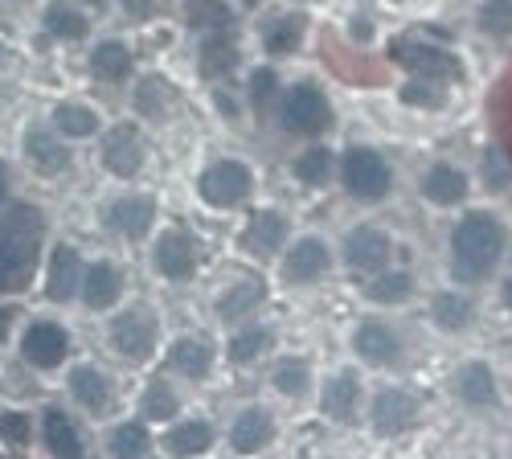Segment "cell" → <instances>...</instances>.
Here are the masks:
<instances>
[{
  "instance_id": "74e56055",
  "label": "cell",
  "mask_w": 512,
  "mask_h": 459,
  "mask_svg": "<svg viewBox=\"0 0 512 459\" xmlns=\"http://www.w3.org/2000/svg\"><path fill=\"white\" fill-rule=\"evenodd\" d=\"M189 21L197 25V29H230L234 25V17H230V9L222 5V0H197V5L189 9Z\"/></svg>"
},
{
  "instance_id": "484cf974",
  "label": "cell",
  "mask_w": 512,
  "mask_h": 459,
  "mask_svg": "<svg viewBox=\"0 0 512 459\" xmlns=\"http://www.w3.org/2000/svg\"><path fill=\"white\" fill-rule=\"evenodd\" d=\"M91 70L103 82H119V78H127V70H132V54H127L119 41H103V46L91 54Z\"/></svg>"
},
{
  "instance_id": "30bf717a",
  "label": "cell",
  "mask_w": 512,
  "mask_h": 459,
  "mask_svg": "<svg viewBox=\"0 0 512 459\" xmlns=\"http://www.w3.org/2000/svg\"><path fill=\"white\" fill-rule=\"evenodd\" d=\"M386 259H390V238L381 234V230L361 226V230L349 234V242H345V263H349L357 275H361V271H377Z\"/></svg>"
},
{
  "instance_id": "7402d4cb",
  "label": "cell",
  "mask_w": 512,
  "mask_h": 459,
  "mask_svg": "<svg viewBox=\"0 0 512 459\" xmlns=\"http://www.w3.org/2000/svg\"><path fill=\"white\" fill-rule=\"evenodd\" d=\"M230 439H234L238 451H259V447L271 439V414L259 410V406L242 410L238 423H234V431H230Z\"/></svg>"
},
{
  "instance_id": "f1b7e54d",
  "label": "cell",
  "mask_w": 512,
  "mask_h": 459,
  "mask_svg": "<svg viewBox=\"0 0 512 459\" xmlns=\"http://www.w3.org/2000/svg\"><path fill=\"white\" fill-rule=\"evenodd\" d=\"M320 406H324L328 419H349L353 406H357V378H349V373H340V378L324 390Z\"/></svg>"
},
{
  "instance_id": "ac0fdd59",
  "label": "cell",
  "mask_w": 512,
  "mask_h": 459,
  "mask_svg": "<svg viewBox=\"0 0 512 459\" xmlns=\"http://www.w3.org/2000/svg\"><path fill=\"white\" fill-rule=\"evenodd\" d=\"M353 349H357L365 361H373V365H386V361L398 357V337H394L386 324L365 320V324L357 328V337H353Z\"/></svg>"
},
{
  "instance_id": "ba28073f",
  "label": "cell",
  "mask_w": 512,
  "mask_h": 459,
  "mask_svg": "<svg viewBox=\"0 0 512 459\" xmlns=\"http://www.w3.org/2000/svg\"><path fill=\"white\" fill-rule=\"evenodd\" d=\"M103 164L115 177H136L144 164V144L136 136L132 123H115V128L103 136Z\"/></svg>"
},
{
  "instance_id": "681fc988",
  "label": "cell",
  "mask_w": 512,
  "mask_h": 459,
  "mask_svg": "<svg viewBox=\"0 0 512 459\" xmlns=\"http://www.w3.org/2000/svg\"><path fill=\"white\" fill-rule=\"evenodd\" d=\"M17 320V308L13 304H0V341H5L9 337V324Z\"/></svg>"
},
{
  "instance_id": "4fadbf2b",
  "label": "cell",
  "mask_w": 512,
  "mask_h": 459,
  "mask_svg": "<svg viewBox=\"0 0 512 459\" xmlns=\"http://www.w3.org/2000/svg\"><path fill=\"white\" fill-rule=\"evenodd\" d=\"M390 58H398V62H402L406 70H414V74H455V70H459V62H455L447 50L414 46V41H394Z\"/></svg>"
},
{
  "instance_id": "b9f144b4",
  "label": "cell",
  "mask_w": 512,
  "mask_h": 459,
  "mask_svg": "<svg viewBox=\"0 0 512 459\" xmlns=\"http://www.w3.org/2000/svg\"><path fill=\"white\" fill-rule=\"evenodd\" d=\"M435 320L443 328H463L467 320H472V304H467L463 296H439L435 300Z\"/></svg>"
},
{
  "instance_id": "d6a6232c",
  "label": "cell",
  "mask_w": 512,
  "mask_h": 459,
  "mask_svg": "<svg viewBox=\"0 0 512 459\" xmlns=\"http://www.w3.org/2000/svg\"><path fill=\"white\" fill-rule=\"evenodd\" d=\"M410 275L406 271H386V275H377L373 283H369V296L377 300V304H402L406 296H410Z\"/></svg>"
},
{
  "instance_id": "44dd1931",
  "label": "cell",
  "mask_w": 512,
  "mask_h": 459,
  "mask_svg": "<svg viewBox=\"0 0 512 459\" xmlns=\"http://www.w3.org/2000/svg\"><path fill=\"white\" fill-rule=\"evenodd\" d=\"M46 447L58 459H78L82 455V439H78L66 410H46Z\"/></svg>"
},
{
  "instance_id": "8d00e7d4",
  "label": "cell",
  "mask_w": 512,
  "mask_h": 459,
  "mask_svg": "<svg viewBox=\"0 0 512 459\" xmlns=\"http://www.w3.org/2000/svg\"><path fill=\"white\" fill-rule=\"evenodd\" d=\"M168 107V87H164V78H144L140 87H136V111L148 115V119H160Z\"/></svg>"
},
{
  "instance_id": "816d5d0a",
  "label": "cell",
  "mask_w": 512,
  "mask_h": 459,
  "mask_svg": "<svg viewBox=\"0 0 512 459\" xmlns=\"http://www.w3.org/2000/svg\"><path fill=\"white\" fill-rule=\"evenodd\" d=\"M82 5H99V9H103V5H107V0H82Z\"/></svg>"
},
{
  "instance_id": "ee69618b",
  "label": "cell",
  "mask_w": 512,
  "mask_h": 459,
  "mask_svg": "<svg viewBox=\"0 0 512 459\" xmlns=\"http://www.w3.org/2000/svg\"><path fill=\"white\" fill-rule=\"evenodd\" d=\"M275 386H279L283 394H300V390L308 386V365H304V361H283L279 373H275Z\"/></svg>"
},
{
  "instance_id": "2e32d148",
  "label": "cell",
  "mask_w": 512,
  "mask_h": 459,
  "mask_svg": "<svg viewBox=\"0 0 512 459\" xmlns=\"http://www.w3.org/2000/svg\"><path fill=\"white\" fill-rule=\"evenodd\" d=\"M78 291V250L74 246H54L50 255V279H46V296L50 300H70Z\"/></svg>"
},
{
  "instance_id": "f546056e",
  "label": "cell",
  "mask_w": 512,
  "mask_h": 459,
  "mask_svg": "<svg viewBox=\"0 0 512 459\" xmlns=\"http://www.w3.org/2000/svg\"><path fill=\"white\" fill-rule=\"evenodd\" d=\"M168 365H173L177 373H185V378H205L209 373V349L201 341H177L173 353H168Z\"/></svg>"
},
{
  "instance_id": "5b68a950",
  "label": "cell",
  "mask_w": 512,
  "mask_h": 459,
  "mask_svg": "<svg viewBox=\"0 0 512 459\" xmlns=\"http://www.w3.org/2000/svg\"><path fill=\"white\" fill-rule=\"evenodd\" d=\"M246 193H250V173L238 160L209 164L201 173V197L213 205V210H230V205H238Z\"/></svg>"
},
{
  "instance_id": "60d3db41",
  "label": "cell",
  "mask_w": 512,
  "mask_h": 459,
  "mask_svg": "<svg viewBox=\"0 0 512 459\" xmlns=\"http://www.w3.org/2000/svg\"><path fill=\"white\" fill-rule=\"evenodd\" d=\"M144 414H148V419H173V414H177V398H173V390H168L164 382H152L144 390Z\"/></svg>"
},
{
  "instance_id": "d590c367",
  "label": "cell",
  "mask_w": 512,
  "mask_h": 459,
  "mask_svg": "<svg viewBox=\"0 0 512 459\" xmlns=\"http://www.w3.org/2000/svg\"><path fill=\"white\" fill-rule=\"evenodd\" d=\"M300 37H304V21L279 17V21L267 29V50H271V54H291L295 46H300Z\"/></svg>"
},
{
  "instance_id": "f6af8a7d",
  "label": "cell",
  "mask_w": 512,
  "mask_h": 459,
  "mask_svg": "<svg viewBox=\"0 0 512 459\" xmlns=\"http://www.w3.org/2000/svg\"><path fill=\"white\" fill-rule=\"evenodd\" d=\"M250 99H254V107H259V111L275 99V70H254V78H250Z\"/></svg>"
},
{
  "instance_id": "9a60e30c",
  "label": "cell",
  "mask_w": 512,
  "mask_h": 459,
  "mask_svg": "<svg viewBox=\"0 0 512 459\" xmlns=\"http://www.w3.org/2000/svg\"><path fill=\"white\" fill-rule=\"evenodd\" d=\"M283 234H287L283 214H275V210H259V214H250L242 242H246V250H254V255H271V250H279Z\"/></svg>"
},
{
  "instance_id": "bcb514c9",
  "label": "cell",
  "mask_w": 512,
  "mask_h": 459,
  "mask_svg": "<svg viewBox=\"0 0 512 459\" xmlns=\"http://www.w3.org/2000/svg\"><path fill=\"white\" fill-rule=\"evenodd\" d=\"M484 173L492 185H508L512 181V164L504 156V148H488V160H484Z\"/></svg>"
},
{
  "instance_id": "3957f363",
  "label": "cell",
  "mask_w": 512,
  "mask_h": 459,
  "mask_svg": "<svg viewBox=\"0 0 512 459\" xmlns=\"http://www.w3.org/2000/svg\"><path fill=\"white\" fill-rule=\"evenodd\" d=\"M340 173H345V189L361 201H381L390 193V164L381 160L373 148H349Z\"/></svg>"
},
{
  "instance_id": "6da1fadb",
  "label": "cell",
  "mask_w": 512,
  "mask_h": 459,
  "mask_svg": "<svg viewBox=\"0 0 512 459\" xmlns=\"http://www.w3.org/2000/svg\"><path fill=\"white\" fill-rule=\"evenodd\" d=\"M41 234H46V214L33 205H9L0 214V291H17L29 283Z\"/></svg>"
},
{
  "instance_id": "1f68e13d",
  "label": "cell",
  "mask_w": 512,
  "mask_h": 459,
  "mask_svg": "<svg viewBox=\"0 0 512 459\" xmlns=\"http://www.w3.org/2000/svg\"><path fill=\"white\" fill-rule=\"evenodd\" d=\"M46 33H54L62 41H78L82 33H87V17H82L78 9H70L66 0H58V5L46 9Z\"/></svg>"
},
{
  "instance_id": "d6986e66",
  "label": "cell",
  "mask_w": 512,
  "mask_h": 459,
  "mask_svg": "<svg viewBox=\"0 0 512 459\" xmlns=\"http://www.w3.org/2000/svg\"><path fill=\"white\" fill-rule=\"evenodd\" d=\"M197 54H201V70L209 78H222V74H230L238 66V50H234V41H230L226 29H209L201 37V50Z\"/></svg>"
},
{
  "instance_id": "f35d334b",
  "label": "cell",
  "mask_w": 512,
  "mask_h": 459,
  "mask_svg": "<svg viewBox=\"0 0 512 459\" xmlns=\"http://www.w3.org/2000/svg\"><path fill=\"white\" fill-rule=\"evenodd\" d=\"M480 29L492 37H512V0H488L480 9Z\"/></svg>"
},
{
  "instance_id": "7a4b0ae2",
  "label": "cell",
  "mask_w": 512,
  "mask_h": 459,
  "mask_svg": "<svg viewBox=\"0 0 512 459\" xmlns=\"http://www.w3.org/2000/svg\"><path fill=\"white\" fill-rule=\"evenodd\" d=\"M500 250H504V230L492 214H467L455 234H451V271L463 279V283H476L484 279L496 259H500Z\"/></svg>"
},
{
  "instance_id": "c3c4849f",
  "label": "cell",
  "mask_w": 512,
  "mask_h": 459,
  "mask_svg": "<svg viewBox=\"0 0 512 459\" xmlns=\"http://www.w3.org/2000/svg\"><path fill=\"white\" fill-rule=\"evenodd\" d=\"M123 9H127V17L148 21V17H156V13H160V0H123Z\"/></svg>"
},
{
  "instance_id": "5bb4252c",
  "label": "cell",
  "mask_w": 512,
  "mask_h": 459,
  "mask_svg": "<svg viewBox=\"0 0 512 459\" xmlns=\"http://www.w3.org/2000/svg\"><path fill=\"white\" fill-rule=\"evenodd\" d=\"M414 414H418V402L406 390H381L377 402H373V423H377V431H386V435L406 431L414 423Z\"/></svg>"
},
{
  "instance_id": "ab89813d",
  "label": "cell",
  "mask_w": 512,
  "mask_h": 459,
  "mask_svg": "<svg viewBox=\"0 0 512 459\" xmlns=\"http://www.w3.org/2000/svg\"><path fill=\"white\" fill-rule=\"evenodd\" d=\"M328 169H332L328 148H312V152H304L300 160H295V177L308 181V185H320L328 177Z\"/></svg>"
},
{
  "instance_id": "9c48e42d",
  "label": "cell",
  "mask_w": 512,
  "mask_h": 459,
  "mask_svg": "<svg viewBox=\"0 0 512 459\" xmlns=\"http://www.w3.org/2000/svg\"><path fill=\"white\" fill-rule=\"evenodd\" d=\"M156 267L164 279H189L197 271V246L185 230H168L156 242Z\"/></svg>"
},
{
  "instance_id": "e0dca14e",
  "label": "cell",
  "mask_w": 512,
  "mask_h": 459,
  "mask_svg": "<svg viewBox=\"0 0 512 459\" xmlns=\"http://www.w3.org/2000/svg\"><path fill=\"white\" fill-rule=\"evenodd\" d=\"M324 267H328V246L316 242V238H304V242H295V250L287 255V267L283 271L295 283H312V279L324 275Z\"/></svg>"
},
{
  "instance_id": "cb8c5ba5",
  "label": "cell",
  "mask_w": 512,
  "mask_h": 459,
  "mask_svg": "<svg viewBox=\"0 0 512 459\" xmlns=\"http://www.w3.org/2000/svg\"><path fill=\"white\" fill-rule=\"evenodd\" d=\"M422 193L431 201H439V205H455L467 193V177L459 169H451V164H435V169L426 173V181H422Z\"/></svg>"
},
{
  "instance_id": "52a82bcc",
  "label": "cell",
  "mask_w": 512,
  "mask_h": 459,
  "mask_svg": "<svg viewBox=\"0 0 512 459\" xmlns=\"http://www.w3.org/2000/svg\"><path fill=\"white\" fill-rule=\"evenodd\" d=\"M111 341L123 357L132 361H148L152 349H156V320L148 312H123L115 324H111Z\"/></svg>"
},
{
  "instance_id": "8992f818",
  "label": "cell",
  "mask_w": 512,
  "mask_h": 459,
  "mask_svg": "<svg viewBox=\"0 0 512 459\" xmlns=\"http://www.w3.org/2000/svg\"><path fill=\"white\" fill-rule=\"evenodd\" d=\"M21 353L37 369H54L70 353V332L62 324H54V320H33L29 332H25V341H21Z\"/></svg>"
},
{
  "instance_id": "8fae6325",
  "label": "cell",
  "mask_w": 512,
  "mask_h": 459,
  "mask_svg": "<svg viewBox=\"0 0 512 459\" xmlns=\"http://www.w3.org/2000/svg\"><path fill=\"white\" fill-rule=\"evenodd\" d=\"M25 156H29V164H33L41 177H58L66 164H70L66 144L54 132H46V128H29L25 132Z\"/></svg>"
},
{
  "instance_id": "7c38bea8",
  "label": "cell",
  "mask_w": 512,
  "mask_h": 459,
  "mask_svg": "<svg viewBox=\"0 0 512 459\" xmlns=\"http://www.w3.org/2000/svg\"><path fill=\"white\" fill-rule=\"evenodd\" d=\"M156 222V205L152 197H119L111 210H107V226L127 234V238H144Z\"/></svg>"
},
{
  "instance_id": "ffe728a7",
  "label": "cell",
  "mask_w": 512,
  "mask_h": 459,
  "mask_svg": "<svg viewBox=\"0 0 512 459\" xmlns=\"http://www.w3.org/2000/svg\"><path fill=\"white\" fill-rule=\"evenodd\" d=\"M70 390H74V398L87 406V410H107V406H111V382L103 378L99 369L78 365V369L70 373Z\"/></svg>"
},
{
  "instance_id": "f907efd6",
  "label": "cell",
  "mask_w": 512,
  "mask_h": 459,
  "mask_svg": "<svg viewBox=\"0 0 512 459\" xmlns=\"http://www.w3.org/2000/svg\"><path fill=\"white\" fill-rule=\"evenodd\" d=\"M5 197H9V164L0 160V201H5Z\"/></svg>"
},
{
  "instance_id": "836d02e7",
  "label": "cell",
  "mask_w": 512,
  "mask_h": 459,
  "mask_svg": "<svg viewBox=\"0 0 512 459\" xmlns=\"http://www.w3.org/2000/svg\"><path fill=\"white\" fill-rule=\"evenodd\" d=\"M267 345H271L267 328H242V332H234V337H230L226 353H230V361H250V357H259Z\"/></svg>"
},
{
  "instance_id": "e575fe53",
  "label": "cell",
  "mask_w": 512,
  "mask_h": 459,
  "mask_svg": "<svg viewBox=\"0 0 512 459\" xmlns=\"http://www.w3.org/2000/svg\"><path fill=\"white\" fill-rule=\"evenodd\" d=\"M148 451V431L140 427V423H123V427H115V435H111V455H119V459H136V455H144Z\"/></svg>"
},
{
  "instance_id": "7dc6e473",
  "label": "cell",
  "mask_w": 512,
  "mask_h": 459,
  "mask_svg": "<svg viewBox=\"0 0 512 459\" xmlns=\"http://www.w3.org/2000/svg\"><path fill=\"white\" fill-rule=\"evenodd\" d=\"M402 99L406 103H414V107H426V103H439V87L435 82H406V91H402Z\"/></svg>"
},
{
  "instance_id": "4dcf8cb0",
  "label": "cell",
  "mask_w": 512,
  "mask_h": 459,
  "mask_svg": "<svg viewBox=\"0 0 512 459\" xmlns=\"http://www.w3.org/2000/svg\"><path fill=\"white\" fill-rule=\"evenodd\" d=\"M259 300H263V283L246 279V283L230 287L226 296H222V304H218V316H222V320H238V316H246L250 308H259Z\"/></svg>"
},
{
  "instance_id": "d4e9b609",
  "label": "cell",
  "mask_w": 512,
  "mask_h": 459,
  "mask_svg": "<svg viewBox=\"0 0 512 459\" xmlns=\"http://www.w3.org/2000/svg\"><path fill=\"white\" fill-rule=\"evenodd\" d=\"M455 386H459V398H463V402H472V406H488V402L496 398V382H492L488 365H480V361L463 365V369H459V378H455Z\"/></svg>"
},
{
  "instance_id": "277c9868",
  "label": "cell",
  "mask_w": 512,
  "mask_h": 459,
  "mask_svg": "<svg viewBox=\"0 0 512 459\" xmlns=\"http://www.w3.org/2000/svg\"><path fill=\"white\" fill-rule=\"evenodd\" d=\"M328 123V99L312 87V82H300L291 87L283 99V128L295 136H316Z\"/></svg>"
},
{
  "instance_id": "83f0119b",
  "label": "cell",
  "mask_w": 512,
  "mask_h": 459,
  "mask_svg": "<svg viewBox=\"0 0 512 459\" xmlns=\"http://www.w3.org/2000/svg\"><path fill=\"white\" fill-rule=\"evenodd\" d=\"M213 443V431H209V423H201V419H193V423H181V427H173L168 431V451L173 455H197V451H205Z\"/></svg>"
},
{
  "instance_id": "4316f807",
  "label": "cell",
  "mask_w": 512,
  "mask_h": 459,
  "mask_svg": "<svg viewBox=\"0 0 512 459\" xmlns=\"http://www.w3.org/2000/svg\"><path fill=\"white\" fill-rule=\"evenodd\" d=\"M54 128H58V132H66L70 140H87V136H95V132H99V115H95L91 107L66 103V107H58V111H54Z\"/></svg>"
},
{
  "instance_id": "f5cc1de1",
  "label": "cell",
  "mask_w": 512,
  "mask_h": 459,
  "mask_svg": "<svg viewBox=\"0 0 512 459\" xmlns=\"http://www.w3.org/2000/svg\"><path fill=\"white\" fill-rule=\"evenodd\" d=\"M504 296H508V304H512V283H504Z\"/></svg>"
},
{
  "instance_id": "603a6c76",
  "label": "cell",
  "mask_w": 512,
  "mask_h": 459,
  "mask_svg": "<svg viewBox=\"0 0 512 459\" xmlns=\"http://www.w3.org/2000/svg\"><path fill=\"white\" fill-rule=\"evenodd\" d=\"M82 300L91 308H111L119 300V271L111 263H95L82 279Z\"/></svg>"
},
{
  "instance_id": "7bdbcfd3",
  "label": "cell",
  "mask_w": 512,
  "mask_h": 459,
  "mask_svg": "<svg viewBox=\"0 0 512 459\" xmlns=\"http://www.w3.org/2000/svg\"><path fill=\"white\" fill-rule=\"evenodd\" d=\"M29 435H33L29 414H21V410H5V414H0V439H5V443L25 447V443H29Z\"/></svg>"
}]
</instances>
